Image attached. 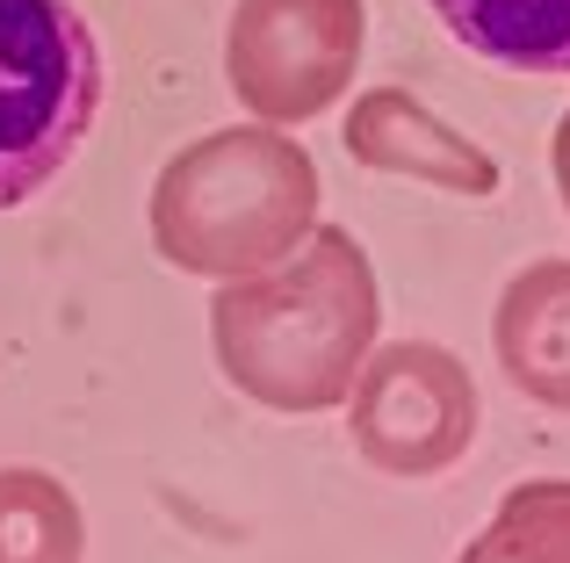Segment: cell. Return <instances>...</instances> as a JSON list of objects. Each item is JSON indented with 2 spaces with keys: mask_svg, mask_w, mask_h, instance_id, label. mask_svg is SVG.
<instances>
[{
  "mask_svg": "<svg viewBox=\"0 0 570 563\" xmlns=\"http://www.w3.org/2000/svg\"><path fill=\"white\" fill-rule=\"evenodd\" d=\"M383 333V289L362 239L318 225L282 268L224 282L209 304V347L238 397L267 412H333L347 405L368 347Z\"/></svg>",
  "mask_w": 570,
  "mask_h": 563,
  "instance_id": "1",
  "label": "cell"
},
{
  "mask_svg": "<svg viewBox=\"0 0 570 563\" xmlns=\"http://www.w3.org/2000/svg\"><path fill=\"white\" fill-rule=\"evenodd\" d=\"M318 231V159L275 124H232L181 145L153 181V246L203 282L267 275Z\"/></svg>",
  "mask_w": 570,
  "mask_h": 563,
  "instance_id": "2",
  "label": "cell"
},
{
  "mask_svg": "<svg viewBox=\"0 0 570 563\" xmlns=\"http://www.w3.org/2000/svg\"><path fill=\"white\" fill-rule=\"evenodd\" d=\"M101 109V51L72 0H0V210L29 203Z\"/></svg>",
  "mask_w": 570,
  "mask_h": 563,
  "instance_id": "3",
  "label": "cell"
},
{
  "mask_svg": "<svg viewBox=\"0 0 570 563\" xmlns=\"http://www.w3.org/2000/svg\"><path fill=\"white\" fill-rule=\"evenodd\" d=\"M362 37V0H238L224 29V80L246 116L296 130L354 87Z\"/></svg>",
  "mask_w": 570,
  "mask_h": 563,
  "instance_id": "4",
  "label": "cell"
},
{
  "mask_svg": "<svg viewBox=\"0 0 570 563\" xmlns=\"http://www.w3.org/2000/svg\"><path fill=\"white\" fill-rule=\"evenodd\" d=\"M484 405L470 368L433 339H376L347 391V434L354 455L383 477H441L470 455Z\"/></svg>",
  "mask_w": 570,
  "mask_h": 563,
  "instance_id": "5",
  "label": "cell"
},
{
  "mask_svg": "<svg viewBox=\"0 0 570 563\" xmlns=\"http://www.w3.org/2000/svg\"><path fill=\"white\" fill-rule=\"evenodd\" d=\"M347 152L362 159L368 174H404V181L448 188V196H499V159L484 152L476 138H462L455 124L426 109L404 87H368L354 95L347 116Z\"/></svg>",
  "mask_w": 570,
  "mask_h": 563,
  "instance_id": "6",
  "label": "cell"
},
{
  "mask_svg": "<svg viewBox=\"0 0 570 563\" xmlns=\"http://www.w3.org/2000/svg\"><path fill=\"white\" fill-rule=\"evenodd\" d=\"M491 347L528 405L570 412V260H534L505 282L491 310Z\"/></svg>",
  "mask_w": 570,
  "mask_h": 563,
  "instance_id": "7",
  "label": "cell"
},
{
  "mask_svg": "<svg viewBox=\"0 0 570 563\" xmlns=\"http://www.w3.org/2000/svg\"><path fill=\"white\" fill-rule=\"evenodd\" d=\"M448 37L505 72H570V0H426Z\"/></svg>",
  "mask_w": 570,
  "mask_h": 563,
  "instance_id": "8",
  "label": "cell"
},
{
  "mask_svg": "<svg viewBox=\"0 0 570 563\" xmlns=\"http://www.w3.org/2000/svg\"><path fill=\"white\" fill-rule=\"evenodd\" d=\"M87 556V521L80 498L51 470H0V563H80Z\"/></svg>",
  "mask_w": 570,
  "mask_h": 563,
  "instance_id": "9",
  "label": "cell"
},
{
  "mask_svg": "<svg viewBox=\"0 0 570 563\" xmlns=\"http://www.w3.org/2000/svg\"><path fill=\"white\" fill-rule=\"evenodd\" d=\"M505 542L528 563H570V477H528L491 513Z\"/></svg>",
  "mask_w": 570,
  "mask_h": 563,
  "instance_id": "10",
  "label": "cell"
},
{
  "mask_svg": "<svg viewBox=\"0 0 570 563\" xmlns=\"http://www.w3.org/2000/svg\"><path fill=\"white\" fill-rule=\"evenodd\" d=\"M455 563H528V556H520L513 542L499 535V527H484V535H476V542H470V550H462Z\"/></svg>",
  "mask_w": 570,
  "mask_h": 563,
  "instance_id": "11",
  "label": "cell"
},
{
  "mask_svg": "<svg viewBox=\"0 0 570 563\" xmlns=\"http://www.w3.org/2000/svg\"><path fill=\"white\" fill-rule=\"evenodd\" d=\"M549 159H557V196H563V210H570V109H563V124H557V145H549Z\"/></svg>",
  "mask_w": 570,
  "mask_h": 563,
  "instance_id": "12",
  "label": "cell"
}]
</instances>
